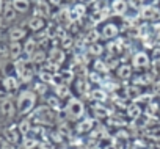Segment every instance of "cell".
<instances>
[{"label": "cell", "instance_id": "obj_16", "mask_svg": "<svg viewBox=\"0 0 160 149\" xmlns=\"http://www.w3.org/2000/svg\"><path fill=\"white\" fill-rule=\"evenodd\" d=\"M3 24H5V21H3V16H2V13H0V27H3Z\"/></svg>", "mask_w": 160, "mask_h": 149}, {"label": "cell", "instance_id": "obj_15", "mask_svg": "<svg viewBox=\"0 0 160 149\" xmlns=\"http://www.w3.org/2000/svg\"><path fill=\"white\" fill-rule=\"evenodd\" d=\"M22 144H24V149H33L38 143H36L35 138H28V137H25L24 141H22Z\"/></svg>", "mask_w": 160, "mask_h": 149}, {"label": "cell", "instance_id": "obj_14", "mask_svg": "<svg viewBox=\"0 0 160 149\" xmlns=\"http://www.w3.org/2000/svg\"><path fill=\"white\" fill-rule=\"evenodd\" d=\"M18 127H19V130H21V133H22V135H27V133L30 132V129H32L30 121H27V119H25V121H22Z\"/></svg>", "mask_w": 160, "mask_h": 149}, {"label": "cell", "instance_id": "obj_2", "mask_svg": "<svg viewBox=\"0 0 160 149\" xmlns=\"http://www.w3.org/2000/svg\"><path fill=\"white\" fill-rule=\"evenodd\" d=\"M135 69V72L138 71H149L151 64H152V55H151V49H140V50H133L130 53V60H129Z\"/></svg>", "mask_w": 160, "mask_h": 149}, {"label": "cell", "instance_id": "obj_7", "mask_svg": "<svg viewBox=\"0 0 160 149\" xmlns=\"http://www.w3.org/2000/svg\"><path fill=\"white\" fill-rule=\"evenodd\" d=\"M28 28H27V25L24 27V25H13L10 30H8V41H21V42H24L27 38H28Z\"/></svg>", "mask_w": 160, "mask_h": 149}, {"label": "cell", "instance_id": "obj_3", "mask_svg": "<svg viewBox=\"0 0 160 149\" xmlns=\"http://www.w3.org/2000/svg\"><path fill=\"white\" fill-rule=\"evenodd\" d=\"M38 94L33 90H24L18 96V115H28L33 113L36 107Z\"/></svg>", "mask_w": 160, "mask_h": 149}, {"label": "cell", "instance_id": "obj_1", "mask_svg": "<svg viewBox=\"0 0 160 149\" xmlns=\"http://www.w3.org/2000/svg\"><path fill=\"white\" fill-rule=\"evenodd\" d=\"M63 113H66V116L77 122L80 119L85 118V104L80 101V97H74V94L71 97H68V101H64V107H63Z\"/></svg>", "mask_w": 160, "mask_h": 149}, {"label": "cell", "instance_id": "obj_13", "mask_svg": "<svg viewBox=\"0 0 160 149\" xmlns=\"http://www.w3.org/2000/svg\"><path fill=\"white\" fill-rule=\"evenodd\" d=\"M2 85H3L5 91L13 93V91H16V90L19 88V80H18L14 76H7V77L2 80Z\"/></svg>", "mask_w": 160, "mask_h": 149}, {"label": "cell", "instance_id": "obj_6", "mask_svg": "<svg viewBox=\"0 0 160 149\" xmlns=\"http://www.w3.org/2000/svg\"><path fill=\"white\" fill-rule=\"evenodd\" d=\"M33 115H35V119L38 122H42V124H52L57 118L55 115V110L49 105H44V107H38L36 110H33Z\"/></svg>", "mask_w": 160, "mask_h": 149}, {"label": "cell", "instance_id": "obj_12", "mask_svg": "<svg viewBox=\"0 0 160 149\" xmlns=\"http://www.w3.org/2000/svg\"><path fill=\"white\" fill-rule=\"evenodd\" d=\"M21 135L22 133H21L19 127H8V129H5V140L8 143H11V144H16L19 141Z\"/></svg>", "mask_w": 160, "mask_h": 149}, {"label": "cell", "instance_id": "obj_4", "mask_svg": "<svg viewBox=\"0 0 160 149\" xmlns=\"http://www.w3.org/2000/svg\"><path fill=\"white\" fill-rule=\"evenodd\" d=\"M14 71H16V74L19 76L21 82H24V83L32 82L33 77H35V64L27 57L25 58L21 57V58L14 60Z\"/></svg>", "mask_w": 160, "mask_h": 149}, {"label": "cell", "instance_id": "obj_17", "mask_svg": "<svg viewBox=\"0 0 160 149\" xmlns=\"http://www.w3.org/2000/svg\"><path fill=\"white\" fill-rule=\"evenodd\" d=\"M0 71H2V60H0Z\"/></svg>", "mask_w": 160, "mask_h": 149}, {"label": "cell", "instance_id": "obj_11", "mask_svg": "<svg viewBox=\"0 0 160 149\" xmlns=\"http://www.w3.org/2000/svg\"><path fill=\"white\" fill-rule=\"evenodd\" d=\"M18 14H19V13L14 10V7L11 5V2H8V3H5V5H3L2 16H3L5 24H11V22H14V21H16V17H18Z\"/></svg>", "mask_w": 160, "mask_h": 149}, {"label": "cell", "instance_id": "obj_10", "mask_svg": "<svg viewBox=\"0 0 160 149\" xmlns=\"http://www.w3.org/2000/svg\"><path fill=\"white\" fill-rule=\"evenodd\" d=\"M10 2L19 14H28V11L33 10L32 0H10Z\"/></svg>", "mask_w": 160, "mask_h": 149}, {"label": "cell", "instance_id": "obj_5", "mask_svg": "<svg viewBox=\"0 0 160 149\" xmlns=\"http://www.w3.org/2000/svg\"><path fill=\"white\" fill-rule=\"evenodd\" d=\"M47 21H49V19H47V17H44V16L33 14V16H30V17L27 19L25 25H27V28H28V32H30V33L38 35V33H42V32H46V30H47V24H49Z\"/></svg>", "mask_w": 160, "mask_h": 149}, {"label": "cell", "instance_id": "obj_8", "mask_svg": "<svg viewBox=\"0 0 160 149\" xmlns=\"http://www.w3.org/2000/svg\"><path fill=\"white\" fill-rule=\"evenodd\" d=\"M18 112V105L13 102V99L7 97L0 102V113H2L5 118H13Z\"/></svg>", "mask_w": 160, "mask_h": 149}, {"label": "cell", "instance_id": "obj_9", "mask_svg": "<svg viewBox=\"0 0 160 149\" xmlns=\"http://www.w3.org/2000/svg\"><path fill=\"white\" fill-rule=\"evenodd\" d=\"M8 55L13 60H18V58L24 57V42H21V41H10V44H8Z\"/></svg>", "mask_w": 160, "mask_h": 149}, {"label": "cell", "instance_id": "obj_18", "mask_svg": "<svg viewBox=\"0 0 160 149\" xmlns=\"http://www.w3.org/2000/svg\"><path fill=\"white\" fill-rule=\"evenodd\" d=\"M0 121H2V115H0Z\"/></svg>", "mask_w": 160, "mask_h": 149}]
</instances>
